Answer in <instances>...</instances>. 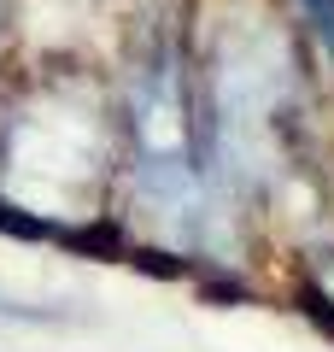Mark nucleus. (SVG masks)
I'll return each mask as SVG.
<instances>
[{"mask_svg":"<svg viewBox=\"0 0 334 352\" xmlns=\"http://www.w3.org/2000/svg\"><path fill=\"white\" fill-rule=\"evenodd\" d=\"M299 6H305V18L317 24V36L334 47V0H299Z\"/></svg>","mask_w":334,"mask_h":352,"instance_id":"obj_1","label":"nucleus"},{"mask_svg":"<svg viewBox=\"0 0 334 352\" xmlns=\"http://www.w3.org/2000/svg\"><path fill=\"white\" fill-rule=\"evenodd\" d=\"M0 323H53V311H36V305H12V300H0Z\"/></svg>","mask_w":334,"mask_h":352,"instance_id":"obj_2","label":"nucleus"}]
</instances>
